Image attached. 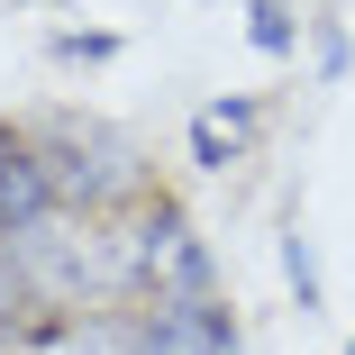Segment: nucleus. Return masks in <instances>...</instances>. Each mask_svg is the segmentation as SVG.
Returning a JSON list of instances; mask_svg holds the SVG:
<instances>
[{
  "mask_svg": "<svg viewBox=\"0 0 355 355\" xmlns=\"http://www.w3.org/2000/svg\"><path fill=\"white\" fill-rule=\"evenodd\" d=\"M37 155H46V182H55L64 209H101L110 191H128V146L101 137L92 119H55L37 137Z\"/></svg>",
  "mask_w": 355,
  "mask_h": 355,
  "instance_id": "1",
  "label": "nucleus"
},
{
  "mask_svg": "<svg viewBox=\"0 0 355 355\" xmlns=\"http://www.w3.org/2000/svg\"><path fill=\"white\" fill-rule=\"evenodd\" d=\"M137 292H155V301H200L209 292V255L191 237L182 209H146V228H137Z\"/></svg>",
  "mask_w": 355,
  "mask_h": 355,
  "instance_id": "2",
  "label": "nucleus"
},
{
  "mask_svg": "<svg viewBox=\"0 0 355 355\" xmlns=\"http://www.w3.org/2000/svg\"><path fill=\"white\" fill-rule=\"evenodd\" d=\"M137 355H237V328H228V310H209V292L200 301H155L137 319Z\"/></svg>",
  "mask_w": 355,
  "mask_h": 355,
  "instance_id": "3",
  "label": "nucleus"
},
{
  "mask_svg": "<svg viewBox=\"0 0 355 355\" xmlns=\"http://www.w3.org/2000/svg\"><path fill=\"white\" fill-rule=\"evenodd\" d=\"M46 209H55V182H46L37 137L0 128V237H28V228L46 219Z\"/></svg>",
  "mask_w": 355,
  "mask_h": 355,
  "instance_id": "4",
  "label": "nucleus"
},
{
  "mask_svg": "<svg viewBox=\"0 0 355 355\" xmlns=\"http://www.w3.org/2000/svg\"><path fill=\"white\" fill-rule=\"evenodd\" d=\"M255 128H264L255 101H209V110L191 119V155H200V164H237V155L255 146Z\"/></svg>",
  "mask_w": 355,
  "mask_h": 355,
  "instance_id": "5",
  "label": "nucleus"
},
{
  "mask_svg": "<svg viewBox=\"0 0 355 355\" xmlns=\"http://www.w3.org/2000/svg\"><path fill=\"white\" fill-rule=\"evenodd\" d=\"M28 355H137V328H110V319H92V310H73V319L37 328Z\"/></svg>",
  "mask_w": 355,
  "mask_h": 355,
  "instance_id": "6",
  "label": "nucleus"
},
{
  "mask_svg": "<svg viewBox=\"0 0 355 355\" xmlns=\"http://www.w3.org/2000/svg\"><path fill=\"white\" fill-rule=\"evenodd\" d=\"M246 37H255V46H292V10H273V0H255Z\"/></svg>",
  "mask_w": 355,
  "mask_h": 355,
  "instance_id": "7",
  "label": "nucleus"
}]
</instances>
